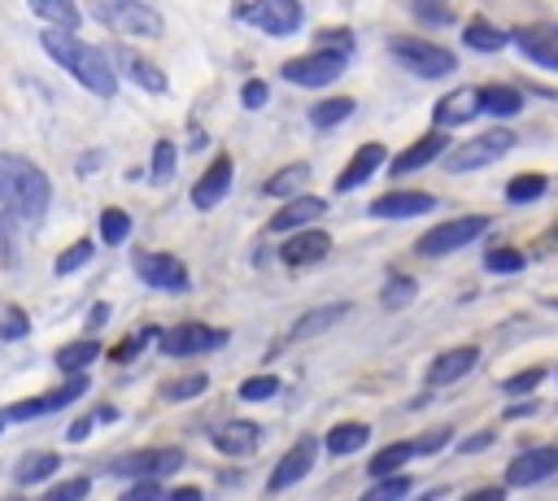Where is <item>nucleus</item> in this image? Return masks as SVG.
Wrapping results in <instances>:
<instances>
[{
	"mask_svg": "<svg viewBox=\"0 0 558 501\" xmlns=\"http://www.w3.org/2000/svg\"><path fill=\"white\" fill-rule=\"evenodd\" d=\"M39 44H44V52H48L61 70H70L74 83H83L92 96L109 100V96L118 91V70H113L109 52L96 48V44H87V39H78L70 26H44V30H39Z\"/></svg>",
	"mask_w": 558,
	"mask_h": 501,
	"instance_id": "1",
	"label": "nucleus"
},
{
	"mask_svg": "<svg viewBox=\"0 0 558 501\" xmlns=\"http://www.w3.org/2000/svg\"><path fill=\"white\" fill-rule=\"evenodd\" d=\"M0 205L9 213H17L22 222H44L48 205H52V183L48 174L17 152H0Z\"/></svg>",
	"mask_w": 558,
	"mask_h": 501,
	"instance_id": "2",
	"label": "nucleus"
},
{
	"mask_svg": "<svg viewBox=\"0 0 558 501\" xmlns=\"http://www.w3.org/2000/svg\"><path fill=\"white\" fill-rule=\"evenodd\" d=\"M96 22L122 39H157L166 26H161V13L144 0H96Z\"/></svg>",
	"mask_w": 558,
	"mask_h": 501,
	"instance_id": "3",
	"label": "nucleus"
},
{
	"mask_svg": "<svg viewBox=\"0 0 558 501\" xmlns=\"http://www.w3.org/2000/svg\"><path fill=\"white\" fill-rule=\"evenodd\" d=\"M488 227H493L488 213H462V218H453V222H436V227H427V231L414 240V253H418V257H449V253L475 244Z\"/></svg>",
	"mask_w": 558,
	"mask_h": 501,
	"instance_id": "4",
	"label": "nucleus"
},
{
	"mask_svg": "<svg viewBox=\"0 0 558 501\" xmlns=\"http://www.w3.org/2000/svg\"><path fill=\"white\" fill-rule=\"evenodd\" d=\"M388 52H392L410 74H418V78H449V74L458 70V57H453L449 48H440V44H432V39H418V35H392Z\"/></svg>",
	"mask_w": 558,
	"mask_h": 501,
	"instance_id": "5",
	"label": "nucleus"
},
{
	"mask_svg": "<svg viewBox=\"0 0 558 501\" xmlns=\"http://www.w3.org/2000/svg\"><path fill=\"white\" fill-rule=\"evenodd\" d=\"M344 65H349V52H340V48H314V52H301V57H292V61H283V83H292V87H327V83H336L340 74H344Z\"/></svg>",
	"mask_w": 558,
	"mask_h": 501,
	"instance_id": "6",
	"label": "nucleus"
},
{
	"mask_svg": "<svg viewBox=\"0 0 558 501\" xmlns=\"http://www.w3.org/2000/svg\"><path fill=\"white\" fill-rule=\"evenodd\" d=\"M510 148H514V131H510V126H488V131H480L475 139L449 148V152H445V166H449L453 174H466V170H480V166L501 161Z\"/></svg>",
	"mask_w": 558,
	"mask_h": 501,
	"instance_id": "7",
	"label": "nucleus"
},
{
	"mask_svg": "<svg viewBox=\"0 0 558 501\" xmlns=\"http://www.w3.org/2000/svg\"><path fill=\"white\" fill-rule=\"evenodd\" d=\"M235 17L275 35V39H288L305 26V9L301 0H248V4H235Z\"/></svg>",
	"mask_w": 558,
	"mask_h": 501,
	"instance_id": "8",
	"label": "nucleus"
},
{
	"mask_svg": "<svg viewBox=\"0 0 558 501\" xmlns=\"http://www.w3.org/2000/svg\"><path fill=\"white\" fill-rule=\"evenodd\" d=\"M227 344V331L209 327V322H174L157 335V349L166 357H201V353H214Z\"/></svg>",
	"mask_w": 558,
	"mask_h": 501,
	"instance_id": "9",
	"label": "nucleus"
},
{
	"mask_svg": "<svg viewBox=\"0 0 558 501\" xmlns=\"http://www.w3.org/2000/svg\"><path fill=\"white\" fill-rule=\"evenodd\" d=\"M179 466H183V449L157 444V449H135V453L113 457L109 475H118V479H161V475H174Z\"/></svg>",
	"mask_w": 558,
	"mask_h": 501,
	"instance_id": "10",
	"label": "nucleus"
},
{
	"mask_svg": "<svg viewBox=\"0 0 558 501\" xmlns=\"http://www.w3.org/2000/svg\"><path fill=\"white\" fill-rule=\"evenodd\" d=\"M135 279L140 283H148L153 292H187L192 288V274H187V266H183V257H174V253H135Z\"/></svg>",
	"mask_w": 558,
	"mask_h": 501,
	"instance_id": "11",
	"label": "nucleus"
},
{
	"mask_svg": "<svg viewBox=\"0 0 558 501\" xmlns=\"http://www.w3.org/2000/svg\"><path fill=\"white\" fill-rule=\"evenodd\" d=\"M83 392H87V370L83 375H65V383L52 388V392H39L31 401H13L4 414H9V423H31V418H44V414H57V410L74 405Z\"/></svg>",
	"mask_w": 558,
	"mask_h": 501,
	"instance_id": "12",
	"label": "nucleus"
},
{
	"mask_svg": "<svg viewBox=\"0 0 558 501\" xmlns=\"http://www.w3.org/2000/svg\"><path fill=\"white\" fill-rule=\"evenodd\" d=\"M549 475H558V444H532L510 457L506 488H532V484H545Z\"/></svg>",
	"mask_w": 558,
	"mask_h": 501,
	"instance_id": "13",
	"label": "nucleus"
},
{
	"mask_svg": "<svg viewBox=\"0 0 558 501\" xmlns=\"http://www.w3.org/2000/svg\"><path fill=\"white\" fill-rule=\"evenodd\" d=\"M318 449H323V444H318L314 436H301V440H296V444L275 462V471L266 475V492H288L292 484H301V479L314 471Z\"/></svg>",
	"mask_w": 558,
	"mask_h": 501,
	"instance_id": "14",
	"label": "nucleus"
},
{
	"mask_svg": "<svg viewBox=\"0 0 558 501\" xmlns=\"http://www.w3.org/2000/svg\"><path fill=\"white\" fill-rule=\"evenodd\" d=\"M231 179H235V166H231V157L227 152H218L205 170H201V179L192 183V205L205 213V209H218L222 200H227V192H231Z\"/></svg>",
	"mask_w": 558,
	"mask_h": 501,
	"instance_id": "15",
	"label": "nucleus"
},
{
	"mask_svg": "<svg viewBox=\"0 0 558 501\" xmlns=\"http://www.w3.org/2000/svg\"><path fill=\"white\" fill-rule=\"evenodd\" d=\"M327 213V200L323 196H310V192H296V196H288L279 209H275V218L266 222V231L270 235H288V231H301V227H314L318 218Z\"/></svg>",
	"mask_w": 558,
	"mask_h": 501,
	"instance_id": "16",
	"label": "nucleus"
},
{
	"mask_svg": "<svg viewBox=\"0 0 558 501\" xmlns=\"http://www.w3.org/2000/svg\"><path fill=\"white\" fill-rule=\"evenodd\" d=\"M113 70L126 78V83H135V87H144V91H153V96H161L170 83H166V70L157 65V61H148L144 52H135V48H113Z\"/></svg>",
	"mask_w": 558,
	"mask_h": 501,
	"instance_id": "17",
	"label": "nucleus"
},
{
	"mask_svg": "<svg viewBox=\"0 0 558 501\" xmlns=\"http://www.w3.org/2000/svg\"><path fill=\"white\" fill-rule=\"evenodd\" d=\"M331 253V235L323 227H301V231H288V240L279 244V261L283 266H314Z\"/></svg>",
	"mask_w": 558,
	"mask_h": 501,
	"instance_id": "18",
	"label": "nucleus"
},
{
	"mask_svg": "<svg viewBox=\"0 0 558 501\" xmlns=\"http://www.w3.org/2000/svg\"><path fill=\"white\" fill-rule=\"evenodd\" d=\"M453 144H449V135H445V126H436V131H427V135H418L405 152H397L388 166H392V174H414V170H423V166H432V161H440L445 152H449Z\"/></svg>",
	"mask_w": 558,
	"mask_h": 501,
	"instance_id": "19",
	"label": "nucleus"
},
{
	"mask_svg": "<svg viewBox=\"0 0 558 501\" xmlns=\"http://www.w3.org/2000/svg\"><path fill=\"white\" fill-rule=\"evenodd\" d=\"M427 209H436V196H427V192H410V187H392V192H384V196L371 200V218H384V222L418 218V213H427Z\"/></svg>",
	"mask_w": 558,
	"mask_h": 501,
	"instance_id": "20",
	"label": "nucleus"
},
{
	"mask_svg": "<svg viewBox=\"0 0 558 501\" xmlns=\"http://www.w3.org/2000/svg\"><path fill=\"white\" fill-rule=\"evenodd\" d=\"M475 362H480V349L475 344H458V349L436 353L432 366H427V388H449V383L466 379L475 370Z\"/></svg>",
	"mask_w": 558,
	"mask_h": 501,
	"instance_id": "21",
	"label": "nucleus"
},
{
	"mask_svg": "<svg viewBox=\"0 0 558 501\" xmlns=\"http://www.w3.org/2000/svg\"><path fill=\"white\" fill-rule=\"evenodd\" d=\"M471 118H484V109H480V87H453V91H445L436 105H432V122L436 126H462V122H471Z\"/></svg>",
	"mask_w": 558,
	"mask_h": 501,
	"instance_id": "22",
	"label": "nucleus"
},
{
	"mask_svg": "<svg viewBox=\"0 0 558 501\" xmlns=\"http://www.w3.org/2000/svg\"><path fill=\"white\" fill-rule=\"evenodd\" d=\"M209 444H214L218 453H227V457H248V453L262 444V427L248 423V418H227V423H218V427L209 431Z\"/></svg>",
	"mask_w": 558,
	"mask_h": 501,
	"instance_id": "23",
	"label": "nucleus"
},
{
	"mask_svg": "<svg viewBox=\"0 0 558 501\" xmlns=\"http://www.w3.org/2000/svg\"><path fill=\"white\" fill-rule=\"evenodd\" d=\"M514 44H519V52L532 65L558 74V26H519L514 30Z\"/></svg>",
	"mask_w": 558,
	"mask_h": 501,
	"instance_id": "24",
	"label": "nucleus"
},
{
	"mask_svg": "<svg viewBox=\"0 0 558 501\" xmlns=\"http://www.w3.org/2000/svg\"><path fill=\"white\" fill-rule=\"evenodd\" d=\"M384 144H362L353 157H349V166L336 174V192H353V187H362L379 166H384Z\"/></svg>",
	"mask_w": 558,
	"mask_h": 501,
	"instance_id": "25",
	"label": "nucleus"
},
{
	"mask_svg": "<svg viewBox=\"0 0 558 501\" xmlns=\"http://www.w3.org/2000/svg\"><path fill=\"white\" fill-rule=\"evenodd\" d=\"M61 471V457L52 453V449H31V453H22L17 457V466H13V484L17 488H35V484H52V475Z\"/></svg>",
	"mask_w": 558,
	"mask_h": 501,
	"instance_id": "26",
	"label": "nucleus"
},
{
	"mask_svg": "<svg viewBox=\"0 0 558 501\" xmlns=\"http://www.w3.org/2000/svg\"><path fill=\"white\" fill-rule=\"evenodd\" d=\"M349 318V301H327V305H314L305 309L296 322H292V340H310V335H323L327 327L344 322Z\"/></svg>",
	"mask_w": 558,
	"mask_h": 501,
	"instance_id": "27",
	"label": "nucleus"
},
{
	"mask_svg": "<svg viewBox=\"0 0 558 501\" xmlns=\"http://www.w3.org/2000/svg\"><path fill=\"white\" fill-rule=\"evenodd\" d=\"M96 357H100V340H96V335H78V340L61 344V349L52 353V362H57L61 375H83Z\"/></svg>",
	"mask_w": 558,
	"mask_h": 501,
	"instance_id": "28",
	"label": "nucleus"
},
{
	"mask_svg": "<svg viewBox=\"0 0 558 501\" xmlns=\"http://www.w3.org/2000/svg\"><path fill=\"white\" fill-rule=\"evenodd\" d=\"M480 109L488 118H514L523 109V91H514L506 83H488V87H480Z\"/></svg>",
	"mask_w": 558,
	"mask_h": 501,
	"instance_id": "29",
	"label": "nucleus"
},
{
	"mask_svg": "<svg viewBox=\"0 0 558 501\" xmlns=\"http://www.w3.org/2000/svg\"><path fill=\"white\" fill-rule=\"evenodd\" d=\"M305 183H310V166H305V161H292V166H279V170L262 183V192H266V196L288 200V196H296Z\"/></svg>",
	"mask_w": 558,
	"mask_h": 501,
	"instance_id": "30",
	"label": "nucleus"
},
{
	"mask_svg": "<svg viewBox=\"0 0 558 501\" xmlns=\"http://www.w3.org/2000/svg\"><path fill=\"white\" fill-rule=\"evenodd\" d=\"M366 440H371V427H366V423H336V427L327 431L323 449L336 453V457H349V453H357Z\"/></svg>",
	"mask_w": 558,
	"mask_h": 501,
	"instance_id": "31",
	"label": "nucleus"
},
{
	"mask_svg": "<svg viewBox=\"0 0 558 501\" xmlns=\"http://www.w3.org/2000/svg\"><path fill=\"white\" fill-rule=\"evenodd\" d=\"M26 9L44 26H70V30H78V22H83V13H78L74 0H26Z\"/></svg>",
	"mask_w": 558,
	"mask_h": 501,
	"instance_id": "32",
	"label": "nucleus"
},
{
	"mask_svg": "<svg viewBox=\"0 0 558 501\" xmlns=\"http://www.w3.org/2000/svg\"><path fill=\"white\" fill-rule=\"evenodd\" d=\"M410 457H418V449H414V440H392V444H384L375 457H371V479H379V475H392V471H401Z\"/></svg>",
	"mask_w": 558,
	"mask_h": 501,
	"instance_id": "33",
	"label": "nucleus"
},
{
	"mask_svg": "<svg viewBox=\"0 0 558 501\" xmlns=\"http://www.w3.org/2000/svg\"><path fill=\"white\" fill-rule=\"evenodd\" d=\"M353 96H327V100H318L314 109H310V126H318V131H331V126H340L344 118H353Z\"/></svg>",
	"mask_w": 558,
	"mask_h": 501,
	"instance_id": "34",
	"label": "nucleus"
},
{
	"mask_svg": "<svg viewBox=\"0 0 558 501\" xmlns=\"http://www.w3.org/2000/svg\"><path fill=\"white\" fill-rule=\"evenodd\" d=\"M506 39L510 35L493 22H466V30H462V44L475 48V52H497V48H506Z\"/></svg>",
	"mask_w": 558,
	"mask_h": 501,
	"instance_id": "35",
	"label": "nucleus"
},
{
	"mask_svg": "<svg viewBox=\"0 0 558 501\" xmlns=\"http://www.w3.org/2000/svg\"><path fill=\"white\" fill-rule=\"evenodd\" d=\"M545 192H549V179L536 174V170H532V174H514V179L506 183V200H510V205H532V200H541Z\"/></svg>",
	"mask_w": 558,
	"mask_h": 501,
	"instance_id": "36",
	"label": "nucleus"
},
{
	"mask_svg": "<svg viewBox=\"0 0 558 501\" xmlns=\"http://www.w3.org/2000/svg\"><path fill=\"white\" fill-rule=\"evenodd\" d=\"M205 388H209V375H205V370H192V375L166 379V383L157 388V396H161V401H192V396H201Z\"/></svg>",
	"mask_w": 558,
	"mask_h": 501,
	"instance_id": "37",
	"label": "nucleus"
},
{
	"mask_svg": "<svg viewBox=\"0 0 558 501\" xmlns=\"http://www.w3.org/2000/svg\"><path fill=\"white\" fill-rule=\"evenodd\" d=\"M126 235H131V213H126V209H118V205L100 209V240H105L109 248H118Z\"/></svg>",
	"mask_w": 558,
	"mask_h": 501,
	"instance_id": "38",
	"label": "nucleus"
},
{
	"mask_svg": "<svg viewBox=\"0 0 558 501\" xmlns=\"http://www.w3.org/2000/svg\"><path fill=\"white\" fill-rule=\"evenodd\" d=\"M523 266H527V257L519 248H510V244H497V248L484 253V270L488 274H519Z\"/></svg>",
	"mask_w": 558,
	"mask_h": 501,
	"instance_id": "39",
	"label": "nucleus"
},
{
	"mask_svg": "<svg viewBox=\"0 0 558 501\" xmlns=\"http://www.w3.org/2000/svg\"><path fill=\"white\" fill-rule=\"evenodd\" d=\"M414 292H418V283L410 279V274H388L384 279V292H379V301H384V309H401V305H410L414 301Z\"/></svg>",
	"mask_w": 558,
	"mask_h": 501,
	"instance_id": "40",
	"label": "nucleus"
},
{
	"mask_svg": "<svg viewBox=\"0 0 558 501\" xmlns=\"http://www.w3.org/2000/svg\"><path fill=\"white\" fill-rule=\"evenodd\" d=\"M174 166H179V148H174L170 139H157V144H153L148 179H153V183H170V179H174Z\"/></svg>",
	"mask_w": 558,
	"mask_h": 501,
	"instance_id": "41",
	"label": "nucleus"
},
{
	"mask_svg": "<svg viewBox=\"0 0 558 501\" xmlns=\"http://www.w3.org/2000/svg\"><path fill=\"white\" fill-rule=\"evenodd\" d=\"M92 257H96V244H92V240H74L70 248H61V257L52 261V270H57V274H74V270H83Z\"/></svg>",
	"mask_w": 558,
	"mask_h": 501,
	"instance_id": "42",
	"label": "nucleus"
},
{
	"mask_svg": "<svg viewBox=\"0 0 558 501\" xmlns=\"http://www.w3.org/2000/svg\"><path fill=\"white\" fill-rule=\"evenodd\" d=\"M410 488H414V479L410 475H379L375 484H371V492H366V501H397V497H410Z\"/></svg>",
	"mask_w": 558,
	"mask_h": 501,
	"instance_id": "43",
	"label": "nucleus"
},
{
	"mask_svg": "<svg viewBox=\"0 0 558 501\" xmlns=\"http://www.w3.org/2000/svg\"><path fill=\"white\" fill-rule=\"evenodd\" d=\"M279 396V375H248L240 383V401H270Z\"/></svg>",
	"mask_w": 558,
	"mask_h": 501,
	"instance_id": "44",
	"label": "nucleus"
},
{
	"mask_svg": "<svg viewBox=\"0 0 558 501\" xmlns=\"http://www.w3.org/2000/svg\"><path fill=\"white\" fill-rule=\"evenodd\" d=\"M157 335H161L157 327H140V331H131V335H126V340L113 349V362H131V357H135V353H144V349H148Z\"/></svg>",
	"mask_w": 558,
	"mask_h": 501,
	"instance_id": "45",
	"label": "nucleus"
},
{
	"mask_svg": "<svg viewBox=\"0 0 558 501\" xmlns=\"http://www.w3.org/2000/svg\"><path fill=\"white\" fill-rule=\"evenodd\" d=\"M31 331V318H26V309H17V305H4L0 309V340H22Z\"/></svg>",
	"mask_w": 558,
	"mask_h": 501,
	"instance_id": "46",
	"label": "nucleus"
},
{
	"mask_svg": "<svg viewBox=\"0 0 558 501\" xmlns=\"http://www.w3.org/2000/svg\"><path fill=\"white\" fill-rule=\"evenodd\" d=\"M87 492H92V479H87V475H74V479L52 484V488H48V501H78V497H87Z\"/></svg>",
	"mask_w": 558,
	"mask_h": 501,
	"instance_id": "47",
	"label": "nucleus"
},
{
	"mask_svg": "<svg viewBox=\"0 0 558 501\" xmlns=\"http://www.w3.org/2000/svg\"><path fill=\"white\" fill-rule=\"evenodd\" d=\"M410 9H414V17H423L427 26H449V22H453L445 0H410Z\"/></svg>",
	"mask_w": 558,
	"mask_h": 501,
	"instance_id": "48",
	"label": "nucleus"
},
{
	"mask_svg": "<svg viewBox=\"0 0 558 501\" xmlns=\"http://www.w3.org/2000/svg\"><path fill=\"white\" fill-rule=\"evenodd\" d=\"M541 379H545V370H541V366H527V370H514V375L501 383V392H510V396H523V392H532Z\"/></svg>",
	"mask_w": 558,
	"mask_h": 501,
	"instance_id": "49",
	"label": "nucleus"
},
{
	"mask_svg": "<svg viewBox=\"0 0 558 501\" xmlns=\"http://www.w3.org/2000/svg\"><path fill=\"white\" fill-rule=\"evenodd\" d=\"M266 100H270V87H266L262 78H248V83L240 87V105H244V109H262Z\"/></svg>",
	"mask_w": 558,
	"mask_h": 501,
	"instance_id": "50",
	"label": "nucleus"
},
{
	"mask_svg": "<svg viewBox=\"0 0 558 501\" xmlns=\"http://www.w3.org/2000/svg\"><path fill=\"white\" fill-rule=\"evenodd\" d=\"M318 44H323V48L353 52V30H318Z\"/></svg>",
	"mask_w": 558,
	"mask_h": 501,
	"instance_id": "51",
	"label": "nucleus"
},
{
	"mask_svg": "<svg viewBox=\"0 0 558 501\" xmlns=\"http://www.w3.org/2000/svg\"><path fill=\"white\" fill-rule=\"evenodd\" d=\"M449 436H453L449 427H436L432 436H423V440H414V449H418V457H423V453H436V449H445V444H449Z\"/></svg>",
	"mask_w": 558,
	"mask_h": 501,
	"instance_id": "52",
	"label": "nucleus"
},
{
	"mask_svg": "<svg viewBox=\"0 0 558 501\" xmlns=\"http://www.w3.org/2000/svg\"><path fill=\"white\" fill-rule=\"evenodd\" d=\"M144 497H166V488H161L157 479H135V484L126 488V501H144Z\"/></svg>",
	"mask_w": 558,
	"mask_h": 501,
	"instance_id": "53",
	"label": "nucleus"
},
{
	"mask_svg": "<svg viewBox=\"0 0 558 501\" xmlns=\"http://www.w3.org/2000/svg\"><path fill=\"white\" fill-rule=\"evenodd\" d=\"M92 427H96V418H92V414H87V418H74V423L65 427V440H70V444H83V440L92 436Z\"/></svg>",
	"mask_w": 558,
	"mask_h": 501,
	"instance_id": "54",
	"label": "nucleus"
},
{
	"mask_svg": "<svg viewBox=\"0 0 558 501\" xmlns=\"http://www.w3.org/2000/svg\"><path fill=\"white\" fill-rule=\"evenodd\" d=\"M493 440H497L493 431H475V436H466V440L458 444V453H480V449H488Z\"/></svg>",
	"mask_w": 558,
	"mask_h": 501,
	"instance_id": "55",
	"label": "nucleus"
},
{
	"mask_svg": "<svg viewBox=\"0 0 558 501\" xmlns=\"http://www.w3.org/2000/svg\"><path fill=\"white\" fill-rule=\"evenodd\" d=\"M105 322H109V305L100 301V305H92V309H87V331H100Z\"/></svg>",
	"mask_w": 558,
	"mask_h": 501,
	"instance_id": "56",
	"label": "nucleus"
},
{
	"mask_svg": "<svg viewBox=\"0 0 558 501\" xmlns=\"http://www.w3.org/2000/svg\"><path fill=\"white\" fill-rule=\"evenodd\" d=\"M527 414H536V401H514V405H506V418H527Z\"/></svg>",
	"mask_w": 558,
	"mask_h": 501,
	"instance_id": "57",
	"label": "nucleus"
},
{
	"mask_svg": "<svg viewBox=\"0 0 558 501\" xmlns=\"http://www.w3.org/2000/svg\"><path fill=\"white\" fill-rule=\"evenodd\" d=\"M170 501H201V488H170Z\"/></svg>",
	"mask_w": 558,
	"mask_h": 501,
	"instance_id": "58",
	"label": "nucleus"
},
{
	"mask_svg": "<svg viewBox=\"0 0 558 501\" xmlns=\"http://www.w3.org/2000/svg\"><path fill=\"white\" fill-rule=\"evenodd\" d=\"M506 497V488H475L471 492V501H501Z\"/></svg>",
	"mask_w": 558,
	"mask_h": 501,
	"instance_id": "59",
	"label": "nucleus"
},
{
	"mask_svg": "<svg viewBox=\"0 0 558 501\" xmlns=\"http://www.w3.org/2000/svg\"><path fill=\"white\" fill-rule=\"evenodd\" d=\"M96 418H100V423H109V418H118V410H113V405H100V410H96Z\"/></svg>",
	"mask_w": 558,
	"mask_h": 501,
	"instance_id": "60",
	"label": "nucleus"
},
{
	"mask_svg": "<svg viewBox=\"0 0 558 501\" xmlns=\"http://www.w3.org/2000/svg\"><path fill=\"white\" fill-rule=\"evenodd\" d=\"M4 427H9V414H4V410H0V436H4Z\"/></svg>",
	"mask_w": 558,
	"mask_h": 501,
	"instance_id": "61",
	"label": "nucleus"
},
{
	"mask_svg": "<svg viewBox=\"0 0 558 501\" xmlns=\"http://www.w3.org/2000/svg\"><path fill=\"white\" fill-rule=\"evenodd\" d=\"M549 244H558V227H554V231H549Z\"/></svg>",
	"mask_w": 558,
	"mask_h": 501,
	"instance_id": "62",
	"label": "nucleus"
}]
</instances>
